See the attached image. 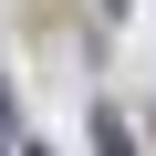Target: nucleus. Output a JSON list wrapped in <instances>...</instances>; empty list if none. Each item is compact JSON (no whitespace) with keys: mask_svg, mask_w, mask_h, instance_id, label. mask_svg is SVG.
I'll list each match as a JSON object with an SVG mask.
<instances>
[{"mask_svg":"<svg viewBox=\"0 0 156 156\" xmlns=\"http://www.w3.org/2000/svg\"><path fill=\"white\" fill-rule=\"evenodd\" d=\"M94 156H135V135H125V115H115V104H94Z\"/></svg>","mask_w":156,"mask_h":156,"instance_id":"1","label":"nucleus"}]
</instances>
